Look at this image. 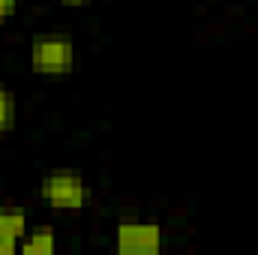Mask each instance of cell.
I'll return each instance as SVG.
<instances>
[{"label": "cell", "instance_id": "obj_3", "mask_svg": "<svg viewBox=\"0 0 258 255\" xmlns=\"http://www.w3.org/2000/svg\"><path fill=\"white\" fill-rule=\"evenodd\" d=\"M114 246L120 255H156L162 252V228L156 222H120Z\"/></svg>", "mask_w": 258, "mask_h": 255}, {"label": "cell", "instance_id": "obj_5", "mask_svg": "<svg viewBox=\"0 0 258 255\" xmlns=\"http://www.w3.org/2000/svg\"><path fill=\"white\" fill-rule=\"evenodd\" d=\"M54 249H57V240H54L51 228L24 231V237L18 240V252H24V255H51Z\"/></svg>", "mask_w": 258, "mask_h": 255}, {"label": "cell", "instance_id": "obj_1", "mask_svg": "<svg viewBox=\"0 0 258 255\" xmlns=\"http://www.w3.org/2000/svg\"><path fill=\"white\" fill-rule=\"evenodd\" d=\"M39 195H42V201L48 207L72 213V210L87 207V201H90V183L81 174H75V171H51V174L42 177Z\"/></svg>", "mask_w": 258, "mask_h": 255}, {"label": "cell", "instance_id": "obj_2", "mask_svg": "<svg viewBox=\"0 0 258 255\" xmlns=\"http://www.w3.org/2000/svg\"><path fill=\"white\" fill-rule=\"evenodd\" d=\"M30 66L33 72L39 75H69L72 66H75V45L72 39L63 33H48V36H39L33 45H30Z\"/></svg>", "mask_w": 258, "mask_h": 255}, {"label": "cell", "instance_id": "obj_6", "mask_svg": "<svg viewBox=\"0 0 258 255\" xmlns=\"http://www.w3.org/2000/svg\"><path fill=\"white\" fill-rule=\"evenodd\" d=\"M15 126V96L12 90L0 87V132H9Z\"/></svg>", "mask_w": 258, "mask_h": 255}, {"label": "cell", "instance_id": "obj_7", "mask_svg": "<svg viewBox=\"0 0 258 255\" xmlns=\"http://www.w3.org/2000/svg\"><path fill=\"white\" fill-rule=\"evenodd\" d=\"M15 6H18V0H0V24H6L15 15Z\"/></svg>", "mask_w": 258, "mask_h": 255}, {"label": "cell", "instance_id": "obj_8", "mask_svg": "<svg viewBox=\"0 0 258 255\" xmlns=\"http://www.w3.org/2000/svg\"><path fill=\"white\" fill-rule=\"evenodd\" d=\"M60 3H66V6H81V3H87V0H60Z\"/></svg>", "mask_w": 258, "mask_h": 255}, {"label": "cell", "instance_id": "obj_4", "mask_svg": "<svg viewBox=\"0 0 258 255\" xmlns=\"http://www.w3.org/2000/svg\"><path fill=\"white\" fill-rule=\"evenodd\" d=\"M24 231H27V219L21 210H0V255L15 252Z\"/></svg>", "mask_w": 258, "mask_h": 255}]
</instances>
